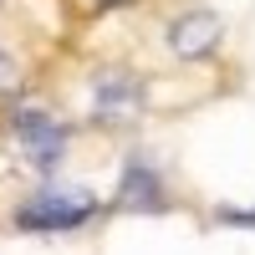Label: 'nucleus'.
<instances>
[{
	"label": "nucleus",
	"mask_w": 255,
	"mask_h": 255,
	"mask_svg": "<svg viewBox=\"0 0 255 255\" xmlns=\"http://www.w3.org/2000/svg\"><path fill=\"white\" fill-rule=\"evenodd\" d=\"M158 194H163V189H158V174H153L143 158H133V163H128V174H123L118 204H123V209H158V204H163Z\"/></svg>",
	"instance_id": "39448f33"
},
{
	"label": "nucleus",
	"mask_w": 255,
	"mask_h": 255,
	"mask_svg": "<svg viewBox=\"0 0 255 255\" xmlns=\"http://www.w3.org/2000/svg\"><path fill=\"white\" fill-rule=\"evenodd\" d=\"M92 209L97 204L87 189H41L31 204L15 209V225L20 230H77Z\"/></svg>",
	"instance_id": "f03ea898"
},
{
	"label": "nucleus",
	"mask_w": 255,
	"mask_h": 255,
	"mask_svg": "<svg viewBox=\"0 0 255 255\" xmlns=\"http://www.w3.org/2000/svg\"><path fill=\"white\" fill-rule=\"evenodd\" d=\"M220 36H225V26H220L215 10H189V15H179L174 26H168V46L184 61H199V56H209L220 46Z\"/></svg>",
	"instance_id": "20e7f679"
},
{
	"label": "nucleus",
	"mask_w": 255,
	"mask_h": 255,
	"mask_svg": "<svg viewBox=\"0 0 255 255\" xmlns=\"http://www.w3.org/2000/svg\"><path fill=\"white\" fill-rule=\"evenodd\" d=\"M138 108H143V87H138L133 72H123V67L92 72V113L97 118L128 123V118H138Z\"/></svg>",
	"instance_id": "7ed1b4c3"
},
{
	"label": "nucleus",
	"mask_w": 255,
	"mask_h": 255,
	"mask_svg": "<svg viewBox=\"0 0 255 255\" xmlns=\"http://www.w3.org/2000/svg\"><path fill=\"white\" fill-rule=\"evenodd\" d=\"M10 133L20 138V153H26V163L36 174H51V168L67 158V128H61L51 113H41V108L10 113Z\"/></svg>",
	"instance_id": "f257e3e1"
},
{
	"label": "nucleus",
	"mask_w": 255,
	"mask_h": 255,
	"mask_svg": "<svg viewBox=\"0 0 255 255\" xmlns=\"http://www.w3.org/2000/svg\"><path fill=\"white\" fill-rule=\"evenodd\" d=\"M20 87V67H15V56L0 46V92H15Z\"/></svg>",
	"instance_id": "423d86ee"
}]
</instances>
